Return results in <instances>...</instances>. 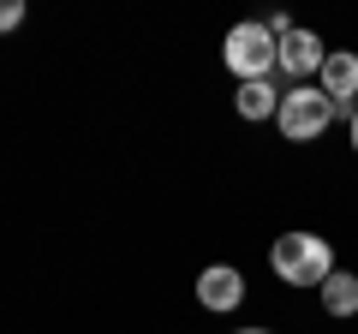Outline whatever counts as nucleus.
Masks as SVG:
<instances>
[{"mask_svg":"<svg viewBox=\"0 0 358 334\" xmlns=\"http://www.w3.org/2000/svg\"><path fill=\"white\" fill-rule=\"evenodd\" d=\"M268 269L281 275L287 286H322L334 275V251L317 233H281L275 251H268Z\"/></svg>","mask_w":358,"mask_h":334,"instance_id":"f03ea898","label":"nucleus"},{"mask_svg":"<svg viewBox=\"0 0 358 334\" xmlns=\"http://www.w3.org/2000/svg\"><path fill=\"white\" fill-rule=\"evenodd\" d=\"M317 90L334 102V114H352L358 108V54H346V48H329V60H322V72H317Z\"/></svg>","mask_w":358,"mask_h":334,"instance_id":"39448f33","label":"nucleus"},{"mask_svg":"<svg viewBox=\"0 0 358 334\" xmlns=\"http://www.w3.org/2000/svg\"><path fill=\"white\" fill-rule=\"evenodd\" d=\"M317 293H322V310H329V317H341V322L358 317V275L352 269H334Z\"/></svg>","mask_w":358,"mask_h":334,"instance_id":"0eeeda50","label":"nucleus"},{"mask_svg":"<svg viewBox=\"0 0 358 334\" xmlns=\"http://www.w3.org/2000/svg\"><path fill=\"white\" fill-rule=\"evenodd\" d=\"M197 305L215 310V317L239 310V305H245V275L233 269V263H209V269L197 275Z\"/></svg>","mask_w":358,"mask_h":334,"instance_id":"20e7f679","label":"nucleus"},{"mask_svg":"<svg viewBox=\"0 0 358 334\" xmlns=\"http://www.w3.org/2000/svg\"><path fill=\"white\" fill-rule=\"evenodd\" d=\"M24 24V0H0V30H18Z\"/></svg>","mask_w":358,"mask_h":334,"instance_id":"1a4fd4ad","label":"nucleus"},{"mask_svg":"<svg viewBox=\"0 0 358 334\" xmlns=\"http://www.w3.org/2000/svg\"><path fill=\"white\" fill-rule=\"evenodd\" d=\"M334 119V102L317 90V84H293V90H281V114H275V126H281L287 143H317L322 131H329Z\"/></svg>","mask_w":358,"mask_h":334,"instance_id":"7ed1b4c3","label":"nucleus"},{"mask_svg":"<svg viewBox=\"0 0 358 334\" xmlns=\"http://www.w3.org/2000/svg\"><path fill=\"white\" fill-rule=\"evenodd\" d=\"M322 60H329V48H322L317 30H287V36H281V72L293 78V84L317 78V72H322Z\"/></svg>","mask_w":358,"mask_h":334,"instance_id":"423d86ee","label":"nucleus"},{"mask_svg":"<svg viewBox=\"0 0 358 334\" xmlns=\"http://www.w3.org/2000/svg\"><path fill=\"white\" fill-rule=\"evenodd\" d=\"M239 334H268V328H239Z\"/></svg>","mask_w":358,"mask_h":334,"instance_id":"9b49d317","label":"nucleus"},{"mask_svg":"<svg viewBox=\"0 0 358 334\" xmlns=\"http://www.w3.org/2000/svg\"><path fill=\"white\" fill-rule=\"evenodd\" d=\"M233 108H239V119H275V114H281V90H275L268 78H257V84H239Z\"/></svg>","mask_w":358,"mask_h":334,"instance_id":"6e6552de","label":"nucleus"},{"mask_svg":"<svg viewBox=\"0 0 358 334\" xmlns=\"http://www.w3.org/2000/svg\"><path fill=\"white\" fill-rule=\"evenodd\" d=\"M346 138H352V150H358V108L346 114Z\"/></svg>","mask_w":358,"mask_h":334,"instance_id":"9d476101","label":"nucleus"},{"mask_svg":"<svg viewBox=\"0 0 358 334\" xmlns=\"http://www.w3.org/2000/svg\"><path fill=\"white\" fill-rule=\"evenodd\" d=\"M221 60H227V72L239 78V84H257V78L281 72V36L268 30V18H245V24L227 30Z\"/></svg>","mask_w":358,"mask_h":334,"instance_id":"f257e3e1","label":"nucleus"}]
</instances>
